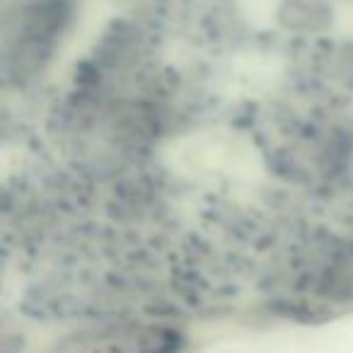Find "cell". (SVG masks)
I'll return each mask as SVG.
<instances>
[{
    "label": "cell",
    "mask_w": 353,
    "mask_h": 353,
    "mask_svg": "<svg viewBox=\"0 0 353 353\" xmlns=\"http://www.w3.org/2000/svg\"><path fill=\"white\" fill-rule=\"evenodd\" d=\"M176 339L160 327H114L65 339L46 353H172Z\"/></svg>",
    "instance_id": "1"
}]
</instances>
